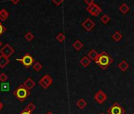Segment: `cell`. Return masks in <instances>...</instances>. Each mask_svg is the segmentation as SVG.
<instances>
[{"instance_id": "7", "label": "cell", "mask_w": 134, "mask_h": 114, "mask_svg": "<svg viewBox=\"0 0 134 114\" xmlns=\"http://www.w3.org/2000/svg\"><path fill=\"white\" fill-rule=\"evenodd\" d=\"M94 99H95L96 101H97L99 104L102 105V104H103V103L106 101V100L107 99V94H106L102 90H98V91L95 94V95H94Z\"/></svg>"}, {"instance_id": "16", "label": "cell", "mask_w": 134, "mask_h": 114, "mask_svg": "<svg viewBox=\"0 0 134 114\" xmlns=\"http://www.w3.org/2000/svg\"><path fill=\"white\" fill-rule=\"evenodd\" d=\"M0 88H1L2 92H8L10 90V82H2L0 85Z\"/></svg>"}, {"instance_id": "26", "label": "cell", "mask_w": 134, "mask_h": 114, "mask_svg": "<svg viewBox=\"0 0 134 114\" xmlns=\"http://www.w3.org/2000/svg\"><path fill=\"white\" fill-rule=\"evenodd\" d=\"M8 80V76L5 73L0 74V82H6Z\"/></svg>"}, {"instance_id": "12", "label": "cell", "mask_w": 134, "mask_h": 114, "mask_svg": "<svg viewBox=\"0 0 134 114\" xmlns=\"http://www.w3.org/2000/svg\"><path fill=\"white\" fill-rule=\"evenodd\" d=\"M118 68L121 70V71H122V72H125V71H126L128 69H129V64L126 62V60H123L120 64H118Z\"/></svg>"}, {"instance_id": "24", "label": "cell", "mask_w": 134, "mask_h": 114, "mask_svg": "<svg viewBox=\"0 0 134 114\" xmlns=\"http://www.w3.org/2000/svg\"><path fill=\"white\" fill-rule=\"evenodd\" d=\"M36 106L35 105V104H34L33 102H30V103L26 106V108H25L26 110H28V111H29V112H32L34 110H36Z\"/></svg>"}, {"instance_id": "10", "label": "cell", "mask_w": 134, "mask_h": 114, "mask_svg": "<svg viewBox=\"0 0 134 114\" xmlns=\"http://www.w3.org/2000/svg\"><path fill=\"white\" fill-rule=\"evenodd\" d=\"M23 85H24L29 90H32V89L36 86V82H35L31 78H29V79H27L23 82Z\"/></svg>"}, {"instance_id": "28", "label": "cell", "mask_w": 134, "mask_h": 114, "mask_svg": "<svg viewBox=\"0 0 134 114\" xmlns=\"http://www.w3.org/2000/svg\"><path fill=\"white\" fill-rule=\"evenodd\" d=\"M51 1H52L56 6H60V5L63 3L64 0H51Z\"/></svg>"}, {"instance_id": "29", "label": "cell", "mask_w": 134, "mask_h": 114, "mask_svg": "<svg viewBox=\"0 0 134 114\" xmlns=\"http://www.w3.org/2000/svg\"><path fill=\"white\" fill-rule=\"evenodd\" d=\"M85 3L88 5V7L92 6V4H94V0H85Z\"/></svg>"}, {"instance_id": "20", "label": "cell", "mask_w": 134, "mask_h": 114, "mask_svg": "<svg viewBox=\"0 0 134 114\" xmlns=\"http://www.w3.org/2000/svg\"><path fill=\"white\" fill-rule=\"evenodd\" d=\"M122 34L119 32V31H116L113 35H112V38L114 41L116 42H119L121 39H122Z\"/></svg>"}, {"instance_id": "14", "label": "cell", "mask_w": 134, "mask_h": 114, "mask_svg": "<svg viewBox=\"0 0 134 114\" xmlns=\"http://www.w3.org/2000/svg\"><path fill=\"white\" fill-rule=\"evenodd\" d=\"M99 55V53L95 50V49H91L88 52V56L89 57V59L91 60L95 61L96 60V58Z\"/></svg>"}, {"instance_id": "35", "label": "cell", "mask_w": 134, "mask_h": 114, "mask_svg": "<svg viewBox=\"0 0 134 114\" xmlns=\"http://www.w3.org/2000/svg\"><path fill=\"white\" fill-rule=\"evenodd\" d=\"M100 114H105V113H103V112H102V113H100Z\"/></svg>"}, {"instance_id": "22", "label": "cell", "mask_w": 134, "mask_h": 114, "mask_svg": "<svg viewBox=\"0 0 134 114\" xmlns=\"http://www.w3.org/2000/svg\"><path fill=\"white\" fill-rule=\"evenodd\" d=\"M56 39H57V40H58V42L62 43V42H64L65 40V34H64L63 33H59L56 36Z\"/></svg>"}, {"instance_id": "4", "label": "cell", "mask_w": 134, "mask_h": 114, "mask_svg": "<svg viewBox=\"0 0 134 114\" xmlns=\"http://www.w3.org/2000/svg\"><path fill=\"white\" fill-rule=\"evenodd\" d=\"M108 114H125V109L118 102L114 103L108 109H107Z\"/></svg>"}, {"instance_id": "13", "label": "cell", "mask_w": 134, "mask_h": 114, "mask_svg": "<svg viewBox=\"0 0 134 114\" xmlns=\"http://www.w3.org/2000/svg\"><path fill=\"white\" fill-rule=\"evenodd\" d=\"M80 64H81V66H83L84 68H87L91 64V60L89 59V57L88 55L84 56L83 58H81V60H80Z\"/></svg>"}, {"instance_id": "30", "label": "cell", "mask_w": 134, "mask_h": 114, "mask_svg": "<svg viewBox=\"0 0 134 114\" xmlns=\"http://www.w3.org/2000/svg\"><path fill=\"white\" fill-rule=\"evenodd\" d=\"M19 114H32V112H29V111H28V110H26V109L25 108V109L22 110Z\"/></svg>"}, {"instance_id": "32", "label": "cell", "mask_w": 134, "mask_h": 114, "mask_svg": "<svg viewBox=\"0 0 134 114\" xmlns=\"http://www.w3.org/2000/svg\"><path fill=\"white\" fill-rule=\"evenodd\" d=\"M3 104L2 103L1 101H0V111H1V110L3 109Z\"/></svg>"}, {"instance_id": "3", "label": "cell", "mask_w": 134, "mask_h": 114, "mask_svg": "<svg viewBox=\"0 0 134 114\" xmlns=\"http://www.w3.org/2000/svg\"><path fill=\"white\" fill-rule=\"evenodd\" d=\"M17 61L21 62L26 68H29L30 67H32L34 63H35V60L32 57V55H30L29 53H26L25 54L21 59H16Z\"/></svg>"}, {"instance_id": "5", "label": "cell", "mask_w": 134, "mask_h": 114, "mask_svg": "<svg viewBox=\"0 0 134 114\" xmlns=\"http://www.w3.org/2000/svg\"><path fill=\"white\" fill-rule=\"evenodd\" d=\"M52 82L53 79L50 75H45L39 80V85L43 89H47L52 84Z\"/></svg>"}, {"instance_id": "25", "label": "cell", "mask_w": 134, "mask_h": 114, "mask_svg": "<svg viewBox=\"0 0 134 114\" xmlns=\"http://www.w3.org/2000/svg\"><path fill=\"white\" fill-rule=\"evenodd\" d=\"M25 38L26 40H28V41H32V40H33V38H34V35L29 31V32H28V33H25Z\"/></svg>"}, {"instance_id": "33", "label": "cell", "mask_w": 134, "mask_h": 114, "mask_svg": "<svg viewBox=\"0 0 134 114\" xmlns=\"http://www.w3.org/2000/svg\"><path fill=\"white\" fill-rule=\"evenodd\" d=\"M46 114H54V113H53V112H52L51 111H49V112H47Z\"/></svg>"}, {"instance_id": "15", "label": "cell", "mask_w": 134, "mask_h": 114, "mask_svg": "<svg viewBox=\"0 0 134 114\" xmlns=\"http://www.w3.org/2000/svg\"><path fill=\"white\" fill-rule=\"evenodd\" d=\"M130 8L126 4V3H122L120 7H119V11L122 14H126L129 11Z\"/></svg>"}, {"instance_id": "2", "label": "cell", "mask_w": 134, "mask_h": 114, "mask_svg": "<svg viewBox=\"0 0 134 114\" xmlns=\"http://www.w3.org/2000/svg\"><path fill=\"white\" fill-rule=\"evenodd\" d=\"M13 94L15 97H17L21 102H22L30 95L31 93L30 90H29L23 84H21L14 91Z\"/></svg>"}, {"instance_id": "18", "label": "cell", "mask_w": 134, "mask_h": 114, "mask_svg": "<svg viewBox=\"0 0 134 114\" xmlns=\"http://www.w3.org/2000/svg\"><path fill=\"white\" fill-rule=\"evenodd\" d=\"M77 106L81 108V109H83L85 108L86 106H87V101L84 99V98H81L79 99L77 101Z\"/></svg>"}, {"instance_id": "23", "label": "cell", "mask_w": 134, "mask_h": 114, "mask_svg": "<svg viewBox=\"0 0 134 114\" xmlns=\"http://www.w3.org/2000/svg\"><path fill=\"white\" fill-rule=\"evenodd\" d=\"M100 21H101V22H103V24L107 25V24L110 21V18L107 14H103V15L101 17Z\"/></svg>"}, {"instance_id": "31", "label": "cell", "mask_w": 134, "mask_h": 114, "mask_svg": "<svg viewBox=\"0 0 134 114\" xmlns=\"http://www.w3.org/2000/svg\"><path fill=\"white\" fill-rule=\"evenodd\" d=\"M10 1L14 3V4H17V3H18L21 0H10Z\"/></svg>"}, {"instance_id": "17", "label": "cell", "mask_w": 134, "mask_h": 114, "mask_svg": "<svg viewBox=\"0 0 134 114\" xmlns=\"http://www.w3.org/2000/svg\"><path fill=\"white\" fill-rule=\"evenodd\" d=\"M9 17V13L7 10L2 9L0 11V20L1 21H6Z\"/></svg>"}, {"instance_id": "34", "label": "cell", "mask_w": 134, "mask_h": 114, "mask_svg": "<svg viewBox=\"0 0 134 114\" xmlns=\"http://www.w3.org/2000/svg\"><path fill=\"white\" fill-rule=\"evenodd\" d=\"M2 45H3V43L0 41V47H2Z\"/></svg>"}, {"instance_id": "19", "label": "cell", "mask_w": 134, "mask_h": 114, "mask_svg": "<svg viewBox=\"0 0 134 114\" xmlns=\"http://www.w3.org/2000/svg\"><path fill=\"white\" fill-rule=\"evenodd\" d=\"M73 47H74V48L75 50L80 51V50L84 47V44H83L81 40H77L73 44Z\"/></svg>"}, {"instance_id": "9", "label": "cell", "mask_w": 134, "mask_h": 114, "mask_svg": "<svg viewBox=\"0 0 134 114\" xmlns=\"http://www.w3.org/2000/svg\"><path fill=\"white\" fill-rule=\"evenodd\" d=\"M81 25H82V27H83L86 31L90 32V31H92V29L95 27L96 24L94 23V22H93L91 18H86V19L82 22Z\"/></svg>"}, {"instance_id": "8", "label": "cell", "mask_w": 134, "mask_h": 114, "mask_svg": "<svg viewBox=\"0 0 134 114\" xmlns=\"http://www.w3.org/2000/svg\"><path fill=\"white\" fill-rule=\"evenodd\" d=\"M0 52H1V55L9 58V57H10V55H12L14 53V49L9 44H7L1 48Z\"/></svg>"}, {"instance_id": "11", "label": "cell", "mask_w": 134, "mask_h": 114, "mask_svg": "<svg viewBox=\"0 0 134 114\" xmlns=\"http://www.w3.org/2000/svg\"><path fill=\"white\" fill-rule=\"evenodd\" d=\"M9 63H10L9 58H7V57L4 56L3 55H0V68H4Z\"/></svg>"}, {"instance_id": "27", "label": "cell", "mask_w": 134, "mask_h": 114, "mask_svg": "<svg viewBox=\"0 0 134 114\" xmlns=\"http://www.w3.org/2000/svg\"><path fill=\"white\" fill-rule=\"evenodd\" d=\"M6 30H7L6 27L1 23V22H0V36H2L6 32Z\"/></svg>"}, {"instance_id": "1", "label": "cell", "mask_w": 134, "mask_h": 114, "mask_svg": "<svg viewBox=\"0 0 134 114\" xmlns=\"http://www.w3.org/2000/svg\"><path fill=\"white\" fill-rule=\"evenodd\" d=\"M95 63L103 70L107 69L113 63L112 57L106 51H102L99 53V55L95 60Z\"/></svg>"}, {"instance_id": "21", "label": "cell", "mask_w": 134, "mask_h": 114, "mask_svg": "<svg viewBox=\"0 0 134 114\" xmlns=\"http://www.w3.org/2000/svg\"><path fill=\"white\" fill-rule=\"evenodd\" d=\"M32 68H33V70L36 72H39L40 71L42 70L43 68V65L40 63V62H35L34 64L32 65Z\"/></svg>"}, {"instance_id": "6", "label": "cell", "mask_w": 134, "mask_h": 114, "mask_svg": "<svg viewBox=\"0 0 134 114\" xmlns=\"http://www.w3.org/2000/svg\"><path fill=\"white\" fill-rule=\"evenodd\" d=\"M87 11L94 17H97L100 14V13H102V8L96 3L92 4V6H89L87 7Z\"/></svg>"}]
</instances>
